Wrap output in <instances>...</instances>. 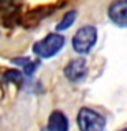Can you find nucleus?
I'll list each match as a JSON object with an SVG mask.
<instances>
[{"instance_id": "3", "label": "nucleus", "mask_w": 127, "mask_h": 131, "mask_svg": "<svg viewBox=\"0 0 127 131\" xmlns=\"http://www.w3.org/2000/svg\"><path fill=\"white\" fill-rule=\"evenodd\" d=\"M77 123L79 127V131H104L105 130V117L96 112L92 108H83L79 109L77 116Z\"/></svg>"}, {"instance_id": "4", "label": "nucleus", "mask_w": 127, "mask_h": 131, "mask_svg": "<svg viewBox=\"0 0 127 131\" xmlns=\"http://www.w3.org/2000/svg\"><path fill=\"white\" fill-rule=\"evenodd\" d=\"M63 74L70 82H79L88 75V63L83 57L72 59L66 64Z\"/></svg>"}, {"instance_id": "8", "label": "nucleus", "mask_w": 127, "mask_h": 131, "mask_svg": "<svg viewBox=\"0 0 127 131\" xmlns=\"http://www.w3.org/2000/svg\"><path fill=\"white\" fill-rule=\"evenodd\" d=\"M3 81L4 82H11V83L22 85L23 83V75L22 72L16 71V70H7L3 72Z\"/></svg>"}, {"instance_id": "2", "label": "nucleus", "mask_w": 127, "mask_h": 131, "mask_svg": "<svg viewBox=\"0 0 127 131\" xmlns=\"http://www.w3.org/2000/svg\"><path fill=\"white\" fill-rule=\"evenodd\" d=\"M97 42V29L93 25H85L77 30L72 37V49L79 55H86Z\"/></svg>"}, {"instance_id": "11", "label": "nucleus", "mask_w": 127, "mask_h": 131, "mask_svg": "<svg viewBox=\"0 0 127 131\" xmlns=\"http://www.w3.org/2000/svg\"><path fill=\"white\" fill-rule=\"evenodd\" d=\"M120 131H127V127H126V128H123V130H120Z\"/></svg>"}, {"instance_id": "7", "label": "nucleus", "mask_w": 127, "mask_h": 131, "mask_svg": "<svg viewBox=\"0 0 127 131\" xmlns=\"http://www.w3.org/2000/svg\"><path fill=\"white\" fill-rule=\"evenodd\" d=\"M77 16H78L77 10H70V11H67V12L63 15V18L60 19V22L57 23L56 31H57V33H59V31H66L67 29H70V27L74 25V22H75Z\"/></svg>"}, {"instance_id": "9", "label": "nucleus", "mask_w": 127, "mask_h": 131, "mask_svg": "<svg viewBox=\"0 0 127 131\" xmlns=\"http://www.w3.org/2000/svg\"><path fill=\"white\" fill-rule=\"evenodd\" d=\"M38 64H40V61L38 60H36V61H30V63H27L26 66L23 67V72H25V75H33V72L37 70V67H38Z\"/></svg>"}, {"instance_id": "10", "label": "nucleus", "mask_w": 127, "mask_h": 131, "mask_svg": "<svg viewBox=\"0 0 127 131\" xmlns=\"http://www.w3.org/2000/svg\"><path fill=\"white\" fill-rule=\"evenodd\" d=\"M30 61H31L30 57H15V59H11V63H14L16 66H22V67H25Z\"/></svg>"}, {"instance_id": "1", "label": "nucleus", "mask_w": 127, "mask_h": 131, "mask_svg": "<svg viewBox=\"0 0 127 131\" xmlns=\"http://www.w3.org/2000/svg\"><path fill=\"white\" fill-rule=\"evenodd\" d=\"M66 44V37L60 33H49L43 40L33 44L31 51L41 59H51L57 55Z\"/></svg>"}, {"instance_id": "6", "label": "nucleus", "mask_w": 127, "mask_h": 131, "mask_svg": "<svg viewBox=\"0 0 127 131\" xmlns=\"http://www.w3.org/2000/svg\"><path fill=\"white\" fill-rule=\"evenodd\" d=\"M48 131H68V119L61 111H53L48 119Z\"/></svg>"}, {"instance_id": "5", "label": "nucleus", "mask_w": 127, "mask_h": 131, "mask_svg": "<svg viewBox=\"0 0 127 131\" xmlns=\"http://www.w3.org/2000/svg\"><path fill=\"white\" fill-rule=\"evenodd\" d=\"M108 18L119 27H127V0H113L108 7Z\"/></svg>"}]
</instances>
